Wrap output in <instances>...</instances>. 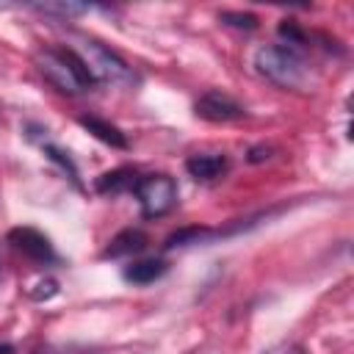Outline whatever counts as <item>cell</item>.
Here are the masks:
<instances>
[{
    "label": "cell",
    "mask_w": 354,
    "mask_h": 354,
    "mask_svg": "<svg viewBox=\"0 0 354 354\" xmlns=\"http://www.w3.org/2000/svg\"><path fill=\"white\" fill-rule=\"evenodd\" d=\"M86 66L88 77L94 83H116V86H124L133 80V69L127 66V61L122 55H116L111 47H105L102 41L97 39H88V36H77L75 44L69 47Z\"/></svg>",
    "instance_id": "3957f363"
},
{
    "label": "cell",
    "mask_w": 354,
    "mask_h": 354,
    "mask_svg": "<svg viewBox=\"0 0 354 354\" xmlns=\"http://www.w3.org/2000/svg\"><path fill=\"white\" fill-rule=\"evenodd\" d=\"M185 171L199 183H210L227 171V158L216 152H196L185 160Z\"/></svg>",
    "instance_id": "52a82bcc"
},
{
    "label": "cell",
    "mask_w": 354,
    "mask_h": 354,
    "mask_svg": "<svg viewBox=\"0 0 354 354\" xmlns=\"http://www.w3.org/2000/svg\"><path fill=\"white\" fill-rule=\"evenodd\" d=\"M194 111H196V116H202L207 122H235V119H241L246 113L238 100H232L227 91H218V88L205 91L196 100Z\"/></svg>",
    "instance_id": "5b68a950"
},
{
    "label": "cell",
    "mask_w": 354,
    "mask_h": 354,
    "mask_svg": "<svg viewBox=\"0 0 354 354\" xmlns=\"http://www.w3.org/2000/svg\"><path fill=\"white\" fill-rule=\"evenodd\" d=\"M147 243H149V238H147V232H144V230L127 227V230L116 232V235L108 241V246H105L102 257H130V254L144 252V249H147Z\"/></svg>",
    "instance_id": "ba28073f"
},
{
    "label": "cell",
    "mask_w": 354,
    "mask_h": 354,
    "mask_svg": "<svg viewBox=\"0 0 354 354\" xmlns=\"http://www.w3.org/2000/svg\"><path fill=\"white\" fill-rule=\"evenodd\" d=\"M221 22L230 28H241V30H254L257 28V17L254 14H243V11H224Z\"/></svg>",
    "instance_id": "9a60e30c"
},
{
    "label": "cell",
    "mask_w": 354,
    "mask_h": 354,
    "mask_svg": "<svg viewBox=\"0 0 354 354\" xmlns=\"http://www.w3.org/2000/svg\"><path fill=\"white\" fill-rule=\"evenodd\" d=\"M36 8L44 11V14H61V17H72V14H83L86 11V6H77V3H41Z\"/></svg>",
    "instance_id": "2e32d148"
},
{
    "label": "cell",
    "mask_w": 354,
    "mask_h": 354,
    "mask_svg": "<svg viewBox=\"0 0 354 354\" xmlns=\"http://www.w3.org/2000/svg\"><path fill=\"white\" fill-rule=\"evenodd\" d=\"M277 33H279V39H285L282 44H290V47H304V41H307V33L293 22V19H282L279 22V28H277Z\"/></svg>",
    "instance_id": "4fadbf2b"
},
{
    "label": "cell",
    "mask_w": 354,
    "mask_h": 354,
    "mask_svg": "<svg viewBox=\"0 0 354 354\" xmlns=\"http://www.w3.org/2000/svg\"><path fill=\"white\" fill-rule=\"evenodd\" d=\"M33 61H36V69L41 72V77L50 86H55L58 91H64V94H83V91H88L94 86V80L88 77V72L83 66V61L69 47L66 50H61V47L39 50Z\"/></svg>",
    "instance_id": "7a4b0ae2"
},
{
    "label": "cell",
    "mask_w": 354,
    "mask_h": 354,
    "mask_svg": "<svg viewBox=\"0 0 354 354\" xmlns=\"http://www.w3.org/2000/svg\"><path fill=\"white\" fill-rule=\"evenodd\" d=\"M263 354H307V351L299 343H279V346H274V348H268Z\"/></svg>",
    "instance_id": "ac0fdd59"
},
{
    "label": "cell",
    "mask_w": 354,
    "mask_h": 354,
    "mask_svg": "<svg viewBox=\"0 0 354 354\" xmlns=\"http://www.w3.org/2000/svg\"><path fill=\"white\" fill-rule=\"evenodd\" d=\"M216 232L213 230H207V227H185V230H177V232H171L169 238H166V249H174V246H188V243H199V241H207V238H213Z\"/></svg>",
    "instance_id": "7c38bea8"
},
{
    "label": "cell",
    "mask_w": 354,
    "mask_h": 354,
    "mask_svg": "<svg viewBox=\"0 0 354 354\" xmlns=\"http://www.w3.org/2000/svg\"><path fill=\"white\" fill-rule=\"evenodd\" d=\"M77 124H80L83 130H88L94 138H100L102 144H108V147H113V149H127V136H124L116 124H111V122H105V119H100V116H80Z\"/></svg>",
    "instance_id": "9c48e42d"
},
{
    "label": "cell",
    "mask_w": 354,
    "mask_h": 354,
    "mask_svg": "<svg viewBox=\"0 0 354 354\" xmlns=\"http://www.w3.org/2000/svg\"><path fill=\"white\" fill-rule=\"evenodd\" d=\"M268 152H271L268 147H254V149H249V160H252V163H260V160L268 158Z\"/></svg>",
    "instance_id": "d6986e66"
},
{
    "label": "cell",
    "mask_w": 354,
    "mask_h": 354,
    "mask_svg": "<svg viewBox=\"0 0 354 354\" xmlns=\"http://www.w3.org/2000/svg\"><path fill=\"white\" fill-rule=\"evenodd\" d=\"M44 152H47V158H50L53 163H58V166H61V169H64V171L69 174V180H72L75 185H80V180H77L80 174H77V169H75V163L69 160V155H64V152H61L58 147H53V144H47V147H44Z\"/></svg>",
    "instance_id": "5bb4252c"
},
{
    "label": "cell",
    "mask_w": 354,
    "mask_h": 354,
    "mask_svg": "<svg viewBox=\"0 0 354 354\" xmlns=\"http://www.w3.org/2000/svg\"><path fill=\"white\" fill-rule=\"evenodd\" d=\"M138 183V174L136 169L130 166H122V169H113V171H105L97 177V191L100 194H122V191H133Z\"/></svg>",
    "instance_id": "8fae6325"
},
{
    "label": "cell",
    "mask_w": 354,
    "mask_h": 354,
    "mask_svg": "<svg viewBox=\"0 0 354 354\" xmlns=\"http://www.w3.org/2000/svg\"><path fill=\"white\" fill-rule=\"evenodd\" d=\"M133 194H136V199L141 205V213L147 218H160V216H166L177 205V183L169 174L138 177Z\"/></svg>",
    "instance_id": "277c9868"
},
{
    "label": "cell",
    "mask_w": 354,
    "mask_h": 354,
    "mask_svg": "<svg viewBox=\"0 0 354 354\" xmlns=\"http://www.w3.org/2000/svg\"><path fill=\"white\" fill-rule=\"evenodd\" d=\"M55 293H58V282L47 277V279H41V282H36V285H33L30 299H33V301H47V299H53Z\"/></svg>",
    "instance_id": "e0dca14e"
},
{
    "label": "cell",
    "mask_w": 354,
    "mask_h": 354,
    "mask_svg": "<svg viewBox=\"0 0 354 354\" xmlns=\"http://www.w3.org/2000/svg\"><path fill=\"white\" fill-rule=\"evenodd\" d=\"M8 243L22 252L28 260L33 263H53L55 260V249L50 243V238L33 227H14L8 230Z\"/></svg>",
    "instance_id": "8992f818"
},
{
    "label": "cell",
    "mask_w": 354,
    "mask_h": 354,
    "mask_svg": "<svg viewBox=\"0 0 354 354\" xmlns=\"http://www.w3.org/2000/svg\"><path fill=\"white\" fill-rule=\"evenodd\" d=\"M166 271H169L166 260H160V257H144V260H133V263L122 271V277H124L127 282H133V285H149V282L160 279Z\"/></svg>",
    "instance_id": "30bf717a"
},
{
    "label": "cell",
    "mask_w": 354,
    "mask_h": 354,
    "mask_svg": "<svg viewBox=\"0 0 354 354\" xmlns=\"http://www.w3.org/2000/svg\"><path fill=\"white\" fill-rule=\"evenodd\" d=\"M254 69L279 88H307L313 80L310 61L290 44H263L254 53Z\"/></svg>",
    "instance_id": "6da1fadb"
},
{
    "label": "cell",
    "mask_w": 354,
    "mask_h": 354,
    "mask_svg": "<svg viewBox=\"0 0 354 354\" xmlns=\"http://www.w3.org/2000/svg\"><path fill=\"white\" fill-rule=\"evenodd\" d=\"M0 354H14V346L11 343H0Z\"/></svg>",
    "instance_id": "ffe728a7"
}]
</instances>
